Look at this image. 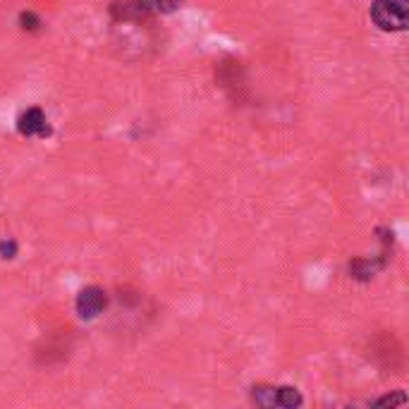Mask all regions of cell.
Instances as JSON below:
<instances>
[{"label":"cell","mask_w":409,"mask_h":409,"mask_svg":"<svg viewBox=\"0 0 409 409\" xmlns=\"http://www.w3.org/2000/svg\"><path fill=\"white\" fill-rule=\"evenodd\" d=\"M17 129L24 136H46V134H51L49 120H46L44 111H39V108H29L26 113H22V118H19V122H17Z\"/></svg>","instance_id":"3"},{"label":"cell","mask_w":409,"mask_h":409,"mask_svg":"<svg viewBox=\"0 0 409 409\" xmlns=\"http://www.w3.org/2000/svg\"><path fill=\"white\" fill-rule=\"evenodd\" d=\"M108 306V295L106 290L96 288V285H91V288H84L79 292L77 297V313L81 318H86V321H91V318H96L99 313H103V309Z\"/></svg>","instance_id":"2"},{"label":"cell","mask_w":409,"mask_h":409,"mask_svg":"<svg viewBox=\"0 0 409 409\" xmlns=\"http://www.w3.org/2000/svg\"><path fill=\"white\" fill-rule=\"evenodd\" d=\"M19 24H22L24 31H36L41 26V19L34 15V12H22V15H19Z\"/></svg>","instance_id":"6"},{"label":"cell","mask_w":409,"mask_h":409,"mask_svg":"<svg viewBox=\"0 0 409 409\" xmlns=\"http://www.w3.org/2000/svg\"><path fill=\"white\" fill-rule=\"evenodd\" d=\"M17 254V244L15 242H0V256L3 258H15Z\"/></svg>","instance_id":"9"},{"label":"cell","mask_w":409,"mask_h":409,"mask_svg":"<svg viewBox=\"0 0 409 409\" xmlns=\"http://www.w3.org/2000/svg\"><path fill=\"white\" fill-rule=\"evenodd\" d=\"M371 19L383 31H405L409 24V0H373Z\"/></svg>","instance_id":"1"},{"label":"cell","mask_w":409,"mask_h":409,"mask_svg":"<svg viewBox=\"0 0 409 409\" xmlns=\"http://www.w3.org/2000/svg\"><path fill=\"white\" fill-rule=\"evenodd\" d=\"M405 402H407V395L398 393V395H385V398L376 400V407H395V405H405Z\"/></svg>","instance_id":"7"},{"label":"cell","mask_w":409,"mask_h":409,"mask_svg":"<svg viewBox=\"0 0 409 409\" xmlns=\"http://www.w3.org/2000/svg\"><path fill=\"white\" fill-rule=\"evenodd\" d=\"M148 0H115L113 3V17L118 22H132V19H141L148 15Z\"/></svg>","instance_id":"4"},{"label":"cell","mask_w":409,"mask_h":409,"mask_svg":"<svg viewBox=\"0 0 409 409\" xmlns=\"http://www.w3.org/2000/svg\"><path fill=\"white\" fill-rule=\"evenodd\" d=\"M302 405V395L295 388H276V407L295 409Z\"/></svg>","instance_id":"5"},{"label":"cell","mask_w":409,"mask_h":409,"mask_svg":"<svg viewBox=\"0 0 409 409\" xmlns=\"http://www.w3.org/2000/svg\"><path fill=\"white\" fill-rule=\"evenodd\" d=\"M182 3H185V0H156V8L161 12H166V15H170V12H175Z\"/></svg>","instance_id":"8"}]
</instances>
